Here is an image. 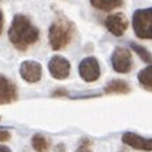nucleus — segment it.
I'll list each match as a JSON object with an SVG mask.
<instances>
[{"label": "nucleus", "instance_id": "nucleus-2", "mask_svg": "<svg viewBox=\"0 0 152 152\" xmlns=\"http://www.w3.org/2000/svg\"><path fill=\"white\" fill-rule=\"evenodd\" d=\"M74 34V26L71 22H69L64 18H59L53 22L50 28V44L52 50H63L64 47L70 44Z\"/></svg>", "mask_w": 152, "mask_h": 152}, {"label": "nucleus", "instance_id": "nucleus-10", "mask_svg": "<svg viewBox=\"0 0 152 152\" xmlns=\"http://www.w3.org/2000/svg\"><path fill=\"white\" fill-rule=\"evenodd\" d=\"M18 97L17 86L4 75H0V104H8Z\"/></svg>", "mask_w": 152, "mask_h": 152}, {"label": "nucleus", "instance_id": "nucleus-17", "mask_svg": "<svg viewBox=\"0 0 152 152\" xmlns=\"http://www.w3.org/2000/svg\"><path fill=\"white\" fill-rule=\"evenodd\" d=\"M11 137V134L8 133L7 130H0V141L4 142V141H8Z\"/></svg>", "mask_w": 152, "mask_h": 152}, {"label": "nucleus", "instance_id": "nucleus-12", "mask_svg": "<svg viewBox=\"0 0 152 152\" xmlns=\"http://www.w3.org/2000/svg\"><path fill=\"white\" fill-rule=\"evenodd\" d=\"M104 91H106V93H127L130 91V88L126 82L121 81V80H114V81L107 84Z\"/></svg>", "mask_w": 152, "mask_h": 152}, {"label": "nucleus", "instance_id": "nucleus-6", "mask_svg": "<svg viewBox=\"0 0 152 152\" xmlns=\"http://www.w3.org/2000/svg\"><path fill=\"white\" fill-rule=\"evenodd\" d=\"M104 25H106L107 30L113 33L115 37H121L126 32L129 22H127V18L122 12H117V14L108 15L106 18V21H104Z\"/></svg>", "mask_w": 152, "mask_h": 152}, {"label": "nucleus", "instance_id": "nucleus-3", "mask_svg": "<svg viewBox=\"0 0 152 152\" xmlns=\"http://www.w3.org/2000/svg\"><path fill=\"white\" fill-rule=\"evenodd\" d=\"M133 30L138 39L152 40V7L137 10L133 14Z\"/></svg>", "mask_w": 152, "mask_h": 152}, {"label": "nucleus", "instance_id": "nucleus-7", "mask_svg": "<svg viewBox=\"0 0 152 152\" xmlns=\"http://www.w3.org/2000/svg\"><path fill=\"white\" fill-rule=\"evenodd\" d=\"M48 69L51 75L56 80H64L70 74V63L62 56H53L48 63Z\"/></svg>", "mask_w": 152, "mask_h": 152}, {"label": "nucleus", "instance_id": "nucleus-13", "mask_svg": "<svg viewBox=\"0 0 152 152\" xmlns=\"http://www.w3.org/2000/svg\"><path fill=\"white\" fill-rule=\"evenodd\" d=\"M32 145L36 152H47L50 148V141L42 134H34L32 138Z\"/></svg>", "mask_w": 152, "mask_h": 152}, {"label": "nucleus", "instance_id": "nucleus-9", "mask_svg": "<svg viewBox=\"0 0 152 152\" xmlns=\"http://www.w3.org/2000/svg\"><path fill=\"white\" fill-rule=\"evenodd\" d=\"M122 141L134 149L147 151V152L152 151V138H144V137H141V136L136 134V133H130V132L124 133Z\"/></svg>", "mask_w": 152, "mask_h": 152}, {"label": "nucleus", "instance_id": "nucleus-16", "mask_svg": "<svg viewBox=\"0 0 152 152\" xmlns=\"http://www.w3.org/2000/svg\"><path fill=\"white\" fill-rule=\"evenodd\" d=\"M75 152H92L91 151V141H88V140H82V142L80 144V147L77 148Z\"/></svg>", "mask_w": 152, "mask_h": 152}, {"label": "nucleus", "instance_id": "nucleus-19", "mask_svg": "<svg viewBox=\"0 0 152 152\" xmlns=\"http://www.w3.org/2000/svg\"><path fill=\"white\" fill-rule=\"evenodd\" d=\"M0 152H11V149L6 145H0Z\"/></svg>", "mask_w": 152, "mask_h": 152}, {"label": "nucleus", "instance_id": "nucleus-14", "mask_svg": "<svg viewBox=\"0 0 152 152\" xmlns=\"http://www.w3.org/2000/svg\"><path fill=\"white\" fill-rule=\"evenodd\" d=\"M138 81H140L142 88L152 91V66L145 67L144 70L138 73Z\"/></svg>", "mask_w": 152, "mask_h": 152}, {"label": "nucleus", "instance_id": "nucleus-1", "mask_svg": "<svg viewBox=\"0 0 152 152\" xmlns=\"http://www.w3.org/2000/svg\"><path fill=\"white\" fill-rule=\"evenodd\" d=\"M8 39L17 50L25 51L34 42H37L39 29L33 25L28 17L17 14L8 29Z\"/></svg>", "mask_w": 152, "mask_h": 152}, {"label": "nucleus", "instance_id": "nucleus-4", "mask_svg": "<svg viewBox=\"0 0 152 152\" xmlns=\"http://www.w3.org/2000/svg\"><path fill=\"white\" fill-rule=\"evenodd\" d=\"M111 62H113L114 70L117 73H129L132 69V64H133L130 51L127 48H124V47H118L114 51Z\"/></svg>", "mask_w": 152, "mask_h": 152}, {"label": "nucleus", "instance_id": "nucleus-11", "mask_svg": "<svg viewBox=\"0 0 152 152\" xmlns=\"http://www.w3.org/2000/svg\"><path fill=\"white\" fill-rule=\"evenodd\" d=\"M95 8L102 11H113L115 8L121 7L124 0H89Z\"/></svg>", "mask_w": 152, "mask_h": 152}, {"label": "nucleus", "instance_id": "nucleus-5", "mask_svg": "<svg viewBox=\"0 0 152 152\" xmlns=\"http://www.w3.org/2000/svg\"><path fill=\"white\" fill-rule=\"evenodd\" d=\"M78 73L82 80H85L86 82L96 81L100 75V66L97 59L93 56L85 58L78 66Z\"/></svg>", "mask_w": 152, "mask_h": 152}, {"label": "nucleus", "instance_id": "nucleus-15", "mask_svg": "<svg viewBox=\"0 0 152 152\" xmlns=\"http://www.w3.org/2000/svg\"><path fill=\"white\" fill-rule=\"evenodd\" d=\"M130 45H132V48H133V50H134L136 52L138 53V56L141 58L144 62H148V63H151V62H152V55L147 50H145L144 47L137 45V44H134V42H132Z\"/></svg>", "mask_w": 152, "mask_h": 152}, {"label": "nucleus", "instance_id": "nucleus-8", "mask_svg": "<svg viewBox=\"0 0 152 152\" xmlns=\"http://www.w3.org/2000/svg\"><path fill=\"white\" fill-rule=\"evenodd\" d=\"M19 73L25 81L30 82V84L37 82L41 78V64L39 62H34V60H26L21 64Z\"/></svg>", "mask_w": 152, "mask_h": 152}, {"label": "nucleus", "instance_id": "nucleus-18", "mask_svg": "<svg viewBox=\"0 0 152 152\" xmlns=\"http://www.w3.org/2000/svg\"><path fill=\"white\" fill-rule=\"evenodd\" d=\"M3 23H4V18H3V12L0 11V34L3 32Z\"/></svg>", "mask_w": 152, "mask_h": 152}]
</instances>
